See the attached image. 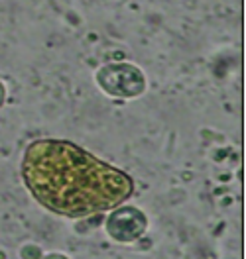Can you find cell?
<instances>
[{
    "label": "cell",
    "instance_id": "cell-4",
    "mask_svg": "<svg viewBox=\"0 0 246 259\" xmlns=\"http://www.w3.org/2000/svg\"><path fill=\"white\" fill-rule=\"evenodd\" d=\"M20 257L22 259H42V249H40L38 245L28 243V245H24V247H22Z\"/></svg>",
    "mask_w": 246,
    "mask_h": 259
},
{
    "label": "cell",
    "instance_id": "cell-2",
    "mask_svg": "<svg viewBox=\"0 0 246 259\" xmlns=\"http://www.w3.org/2000/svg\"><path fill=\"white\" fill-rule=\"evenodd\" d=\"M97 84L115 98H134L146 91L144 73L130 63H109L95 73Z\"/></svg>",
    "mask_w": 246,
    "mask_h": 259
},
{
    "label": "cell",
    "instance_id": "cell-3",
    "mask_svg": "<svg viewBox=\"0 0 246 259\" xmlns=\"http://www.w3.org/2000/svg\"><path fill=\"white\" fill-rule=\"evenodd\" d=\"M148 230L146 214L136 206H120L113 210L107 218V232L109 236L120 243H132L140 240Z\"/></svg>",
    "mask_w": 246,
    "mask_h": 259
},
{
    "label": "cell",
    "instance_id": "cell-6",
    "mask_svg": "<svg viewBox=\"0 0 246 259\" xmlns=\"http://www.w3.org/2000/svg\"><path fill=\"white\" fill-rule=\"evenodd\" d=\"M42 259H69L61 253H49V255H42Z\"/></svg>",
    "mask_w": 246,
    "mask_h": 259
},
{
    "label": "cell",
    "instance_id": "cell-5",
    "mask_svg": "<svg viewBox=\"0 0 246 259\" xmlns=\"http://www.w3.org/2000/svg\"><path fill=\"white\" fill-rule=\"evenodd\" d=\"M4 100H6V87H4L2 81H0V106L4 104Z\"/></svg>",
    "mask_w": 246,
    "mask_h": 259
},
{
    "label": "cell",
    "instance_id": "cell-1",
    "mask_svg": "<svg viewBox=\"0 0 246 259\" xmlns=\"http://www.w3.org/2000/svg\"><path fill=\"white\" fill-rule=\"evenodd\" d=\"M22 179L44 208L67 218H89L116 208L134 193V181L124 171L53 138L26 147Z\"/></svg>",
    "mask_w": 246,
    "mask_h": 259
}]
</instances>
